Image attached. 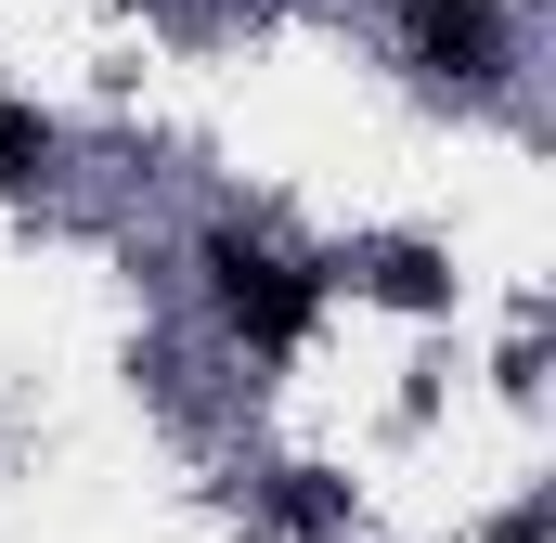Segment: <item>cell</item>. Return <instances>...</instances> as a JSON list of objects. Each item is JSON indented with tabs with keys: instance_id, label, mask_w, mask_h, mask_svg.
I'll list each match as a JSON object with an SVG mask.
<instances>
[{
	"instance_id": "2",
	"label": "cell",
	"mask_w": 556,
	"mask_h": 543,
	"mask_svg": "<svg viewBox=\"0 0 556 543\" xmlns=\"http://www.w3.org/2000/svg\"><path fill=\"white\" fill-rule=\"evenodd\" d=\"M402 65L440 91H505L518 78V13L505 0H402Z\"/></svg>"
},
{
	"instance_id": "5",
	"label": "cell",
	"mask_w": 556,
	"mask_h": 543,
	"mask_svg": "<svg viewBox=\"0 0 556 543\" xmlns=\"http://www.w3.org/2000/svg\"><path fill=\"white\" fill-rule=\"evenodd\" d=\"M376 298H402V311H427V298H440V272H427V260H376Z\"/></svg>"
},
{
	"instance_id": "3",
	"label": "cell",
	"mask_w": 556,
	"mask_h": 543,
	"mask_svg": "<svg viewBox=\"0 0 556 543\" xmlns=\"http://www.w3.org/2000/svg\"><path fill=\"white\" fill-rule=\"evenodd\" d=\"M337 518H350V492H324L311 466H285V479H273V531H298V543H311V531H337Z\"/></svg>"
},
{
	"instance_id": "4",
	"label": "cell",
	"mask_w": 556,
	"mask_h": 543,
	"mask_svg": "<svg viewBox=\"0 0 556 543\" xmlns=\"http://www.w3.org/2000/svg\"><path fill=\"white\" fill-rule=\"evenodd\" d=\"M39 168H52V130L26 104H0V181H39Z\"/></svg>"
},
{
	"instance_id": "1",
	"label": "cell",
	"mask_w": 556,
	"mask_h": 543,
	"mask_svg": "<svg viewBox=\"0 0 556 543\" xmlns=\"http://www.w3.org/2000/svg\"><path fill=\"white\" fill-rule=\"evenodd\" d=\"M194 272H207L220 337H233V350H260V363H285V350L311 337V311H324V272L285 260L273 233H247V220H207V233H194Z\"/></svg>"
}]
</instances>
